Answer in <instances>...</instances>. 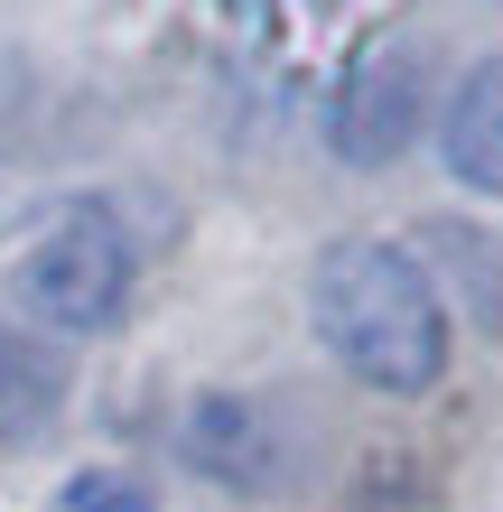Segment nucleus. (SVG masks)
<instances>
[{
    "mask_svg": "<svg viewBox=\"0 0 503 512\" xmlns=\"http://www.w3.org/2000/svg\"><path fill=\"white\" fill-rule=\"evenodd\" d=\"M429 122V66L410 38H373L354 66L336 75V103H327V140L345 168H392Z\"/></svg>",
    "mask_w": 503,
    "mask_h": 512,
    "instance_id": "3",
    "label": "nucleus"
},
{
    "mask_svg": "<svg viewBox=\"0 0 503 512\" xmlns=\"http://www.w3.org/2000/svg\"><path fill=\"white\" fill-rule=\"evenodd\" d=\"M308 308H317V336H327L336 364L354 382L392 391V401H410V391H429L448 373V298L429 289V270L401 243H373V233L336 243L317 261Z\"/></svg>",
    "mask_w": 503,
    "mask_h": 512,
    "instance_id": "1",
    "label": "nucleus"
},
{
    "mask_svg": "<svg viewBox=\"0 0 503 512\" xmlns=\"http://www.w3.org/2000/svg\"><path fill=\"white\" fill-rule=\"evenodd\" d=\"M0 289L28 326L47 336H94V326L122 317L131 298V233L103 196H66L47 215H28L10 233V261H0Z\"/></svg>",
    "mask_w": 503,
    "mask_h": 512,
    "instance_id": "2",
    "label": "nucleus"
},
{
    "mask_svg": "<svg viewBox=\"0 0 503 512\" xmlns=\"http://www.w3.org/2000/svg\"><path fill=\"white\" fill-rule=\"evenodd\" d=\"M56 512H159V503H150V485L122 475V466H84L75 485L56 494Z\"/></svg>",
    "mask_w": 503,
    "mask_h": 512,
    "instance_id": "8",
    "label": "nucleus"
},
{
    "mask_svg": "<svg viewBox=\"0 0 503 512\" xmlns=\"http://www.w3.org/2000/svg\"><path fill=\"white\" fill-rule=\"evenodd\" d=\"M177 457L196 475H215V485H233V494H271L289 447H280V419L261 401H243V391H196L187 419H177Z\"/></svg>",
    "mask_w": 503,
    "mask_h": 512,
    "instance_id": "4",
    "label": "nucleus"
},
{
    "mask_svg": "<svg viewBox=\"0 0 503 512\" xmlns=\"http://www.w3.org/2000/svg\"><path fill=\"white\" fill-rule=\"evenodd\" d=\"M438 149H448V168L476 196H503V56L457 75L448 112H438Z\"/></svg>",
    "mask_w": 503,
    "mask_h": 512,
    "instance_id": "5",
    "label": "nucleus"
},
{
    "mask_svg": "<svg viewBox=\"0 0 503 512\" xmlns=\"http://www.w3.org/2000/svg\"><path fill=\"white\" fill-rule=\"evenodd\" d=\"M429 252H438V261H457V280L476 289V317H485V326H503V243H494V233L438 224V233H429Z\"/></svg>",
    "mask_w": 503,
    "mask_h": 512,
    "instance_id": "7",
    "label": "nucleus"
},
{
    "mask_svg": "<svg viewBox=\"0 0 503 512\" xmlns=\"http://www.w3.org/2000/svg\"><path fill=\"white\" fill-rule=\"evenodd\" d=\"M56 410V354L19 326H0V438H28Z\"/></svg>",
    "mask_w": 503,
    "mask_h": 512,
    "instance_id": "6",
    "label": "nucleus"
}]
</instances>
